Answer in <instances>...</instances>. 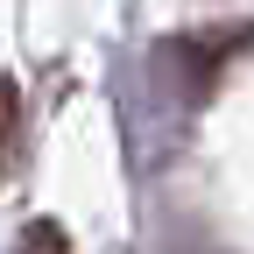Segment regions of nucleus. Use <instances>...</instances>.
Here are the masks:
<instances>
[{"label":"nucleus","mask_w":254,"mask_h":254,"mask_svg":"<svg viewBox=\"0 0 254 254\" xmlns=\"http://www.w3.org/2000/svg\"><path fill=\"white\" fill-rule=\"evenodd\" d=\"M14 141H21V85L0 71V170L14 163Z\"/></svg>","instance_id":"obj_1"},{"label":"nucleus","mask_w":254,"mask_h":254,"mask_svg":"<svg viewBox=\"0 0 254 254\" xmlns=\"http://www.w3.org/2000/svg\"><path fill=\"white\" fill-rule=\"evenodd\" d=\"M14 254H71V233H64L57 219H28L21 240H14Z\"/></svg>","instance_id":"obj_2"}]
</instances>
